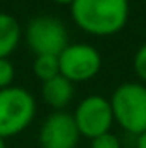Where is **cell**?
<instances>
[{"mask_svg": "<svg viewBox=\"0 0 146 148\" xmlns=\"http://www.w3.org/2000/svg\"><path fill=\"white\" fill-rule=\"evenodd\" d=\"M41 98L53 110H64L74 98V83L59 74L41 84Z\"/></svg>", "mask_w": 146, "mask_h": 148, "instance_id": "obj_8", "label": "cell"}, {"mask_svg": "<svg viewBox=\"0 0 146 148\" xmlns=\"http://www.w3.org/2000/svg\"><path fill=\"white\" fill-rule=\"evenodd\" d=\"M23 36L35 55H60L69 45L65 24L53 16H36L29 19Z\"/></svg>", "mask_w": 146, "mask_h": 148, "instance_id": "obj_4", "label": "cell"}, {"mask_svg": "<svg viewBox=\"0 0 146 148\" xmlns=\"http://www.w3.org/2000/svg\"><path fill=\"white\" fill-rule=\"evenodd\" d=\"M81 133L74 115L65 110H53L40 126L38 141L41 148H76Z\"/></svg>", "mask_w": 146, "mask_h": 148, "instance_id": "obj_7", "label": "cell"}, {"mask_svg": "<svg viewBox=\"0 0 146 148\" xmlns=\"http://www.w3.org/2000/svg\"><path fill=\"white\" fill-rule=\"evenodd\" d=\"M71 9L72 23L86 35L113 36L129 21V0H74Z\"/></svg>", "mask_w": 146, "mask_h": 148, "instance_id": "obj_1", "label": "cell"}, {"mask_svg": "<svg viewBox=\"0 0 146 148\" xmlns=\"http://www.w3.org/2000/svg\"><path fill=\"white\" fill-rule=\"evenodd\" d=\"M60 74L69 81H91L102 69V55L96 47L89 43H69L59 55Z\"/></svg>", "mask_w": 146, "mask_h": 148, "instance_id": "obj_5", "label": "cell"}, {"mask_svg": "<svg viewBox=\"0 0 146 148\" xmlns=\"http://www.w3.org/2000/svg\"><path fill=\"white\" fill-rule=\"evenodd\" d=\"M115 122L132 136L146 131V84L129 81L119 84L110 97Z\"/></svg>", "mask_w": 146, "mask_h": 148, "instance_id": "obj_3", "label": "cell"}, {"mask_svg": "<svg viewBox=\"0 0 146 148\" xmlns=\"http://www.w3.org/2000/svg\"><path fill=\"white\" fill-rule=\"evenodd\" d=\"M52 2H53V3H57V5H67V7H71L74 0H52Z\"/></svg>", "mask_w": 146, "mask_h": 148, "instance_id": "obj_15", "label": "cell"}, {"mask_svg": "<svg viewBox=\"0 0 146 148\" xmlns=\"http://www.w3.org/2000/svg\"><path fill=\"white\" fill-rule=\"evenodd\" d=\"M89 141H91V148H120V140L112 131L105 133V134H100Z\"/></svg>", "mask_w": 146, "mask_h": 148, "instance_id": "obj_13", "label": "cell"}, {"mask_svg": "<svg viewBox=\"0 0 146 148\" xmlns=\"http://www.w3.org/2000/svg\"><path fill=\"white\" fill-rule=\"evenodd\" d=\"M136 148H146V131L136 136Z\"/></svg>", "mask_w": 146, "mask_h": 148, "instance_id": "obj_14", "label": "cell"}, {"mask_svg": "<svg viewBox=\"0 0 146 148\" xmlns=\"http://www.w3.org/2000/svg\"><path fill=\"white\" fill-rule=\"evenodd\" d=\"M0 148H7V145H5V140L0 136Z\"/></svg>", "mask_w": 146, "mask_h": 148, "instance_id": "obj_16", "label": "cell"}, {"mask_svg": "<svg viewBox=\"0 0 146 148\" xmlns=\"http://www.w3.org/2000/svg\"><path fill=\"white\" fill-rule=\"evenodd\" d=\"M21 40L23 28L19 21L7 12H0V59H9L19 47Z\"/></svg>", "mask_w": 146, "mask_h": 148, "instance_id": "obj_9", "label": "cell"}, {"mask_svg": "<svg viewBox=\"0 0 146 148\" xmlns=\"http://www.w3.org/2000/svg\"><path fill=\"white\" fill-rule=\"evenodd\" d=\"M14 77H16L14 64L7 57L0 59V90L12 86L14 84Z\"/></svg>", "mask_w": 146, "mask_h": 148, "instance_id": "obj_11", "label": "cell"}, {"mask_svg": "<svg viewBox=\"0 0 146 148\" xmlns=\"http://www.w3.org/2000/svg\"><path fill=\"white\" fill-rule=\"evenodd\" d=\"M72 115L81 136L88 140L108 133L115 122L110 98H105L102 95L84 97L77 103Z\"/></svg>", "mask_w": 146, "mask_h": 148, "instance_id": "obj_6", "label": "cell"}, {"mask_svg": "<svg viewBox=\"0 0 146 148\" xmlns=\"http://www.w3.org/2000/svg\"><path fill=\"white\" fill-rule=\"evenodd\" d=\"M33 74L41 83L60 74L59 55H35L33 60Z\"/></svg>", "mask_w": 146, "mask_h": 148, "instance_id": "obj_10", "label": "cell"}, {"mask_svg": "<svg viewBox=\"0 0 146 148\" xmlns=\"http://www.w3.org/2000/svg\"><path fill=\"white\" fill-rule=\"evenodd\" d=\"M36 117V100L23 86L0 90V136L3 140L24 133Z\"/></svg>", "mask_w": 146, "mask_h": 148, "instance_id": "obj_2", "label": "cell"}, {"mask_svg": "<svg viewBox=\"0 0 146 148\" xmlns=\"http://www.w3.org/2000/svg\"><path fill=\"white\" fill-rule=\"evenodd\" d=\"M132 67H134V73L139 77V81L146 84V43H143L136 53H134V59H132Z\"/></svg>", "mask_w": 146, "mask_h": 148, "instance_id": "obj_12", "label": "cell"}]
</instances>
